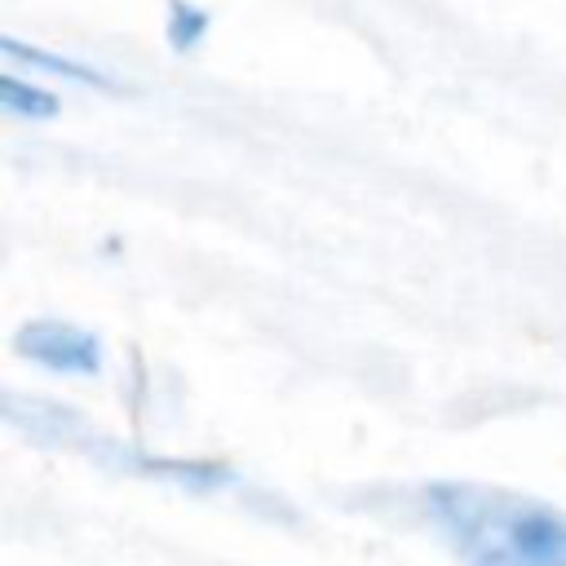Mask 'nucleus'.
Listing matches in <instances>:
<instances>
[{"label": "nucleus", "instance_id": "4", "mask_svg": "<svg viewBox=\"0 0 566 566\" xmlns=\"http://www.w3.org/2000/svg\"><path fill=\"white\" fill-rule=\"evenodd\" d=\"M0 102H4V111H13V115H35V119L57 115V97L44 93V88L22 84L18 75H0Z\"/></svg>", "mask_w": 566, "mask_h": 566}, {"label": "nucleus", "instance_id": "2", "mask_svg": "<svg viewBox=\"0 0 566 566\" xmlns=\"http://www.w3.org/2000/svg\"><path fill=\"white\" fill-rule=\"evenodd\" d=\"M13 349L53 367V371H75V376H88L102 367V345L93 332L75 327V323H62V318H35L27 323L18 336H13Z\"/></svg>", "mask_w": 566, "mask_h": 566}, {"label": "nucleus", "instance_id": "5", "mask_svg": "<svg viewBox=\"0 0 566 566\" xmlns=\"http://www.w3.org/2000/svg\"><path fill=\"white\" fill-rule=\"evenodd\" d=\"M203 27H208V13L203 9H190L186 0H172V44L177 49H190L199 35H203Z\"/></svg>", "mask_w": 566, "mask_h": 566}, {"label": "nucleus", "instance_id": "1", "mask_svg": "<svg viewBox=\"0 0 566 566\" xmlns=\"http://www.w3.org/2000/svg\"><path fill=\"white\" fill-rule=\"evenodd\" d=\"M429 517L451 548L482 566H566V513L482 482H433Z\"/></svg>", "mask_w": 566, "mask_h": 566}, {"label": "nucleus", "instance_id": "3", "mask_svg": "<svg viewBox=\"0 0 566 566\" xmlns=\"http://www.w3.org/2000/svg\"><path fill=\"white\" fill-rule=\"evenodd\" d=\"M0 49H4L9 57H18V62L44 66V71H53V75H62V80H80V84H93V88H115V80H106L102 71L80 66V62H71V57H57V53H49V49H31V44H22V40H13V35H4Z\"/></svg>", "mask_w": 566, "mask_h": 566}]
</instances>
